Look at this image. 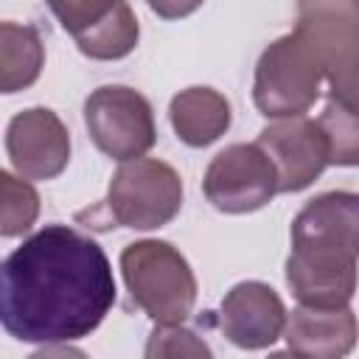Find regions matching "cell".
<instances>
[{"label":"cell","instance_id":"obj_5","mask_svg":"<svg viewBox=\"0 0 359 359\" xmlns=\"http://www.w3.org/2000/svg\"><path fill=\"white\" fill-rule=\"evenodd\" d=\"M182 177L157 157L123 160L109 180L104 210L115 224L129 230L165 227L182 208Z\"/></svg>","mask_w":359,"mask_h":359},{"label":"cell","instance_id":"obj_14","mask_svg":"<svg viewBox=\"0 0 359 359\" xmlns=\"http://www.w3.org/2000/svg\"><path fill=\"white\" fill-rule=\"evenodd\" d=\"M45 67V42L34 25L0 20V95L36 84Z\"/></svg>","mask_w":359,"mask_h":359},{"label":"cell","instance_id":"obj_8","mask_svg":"<svg viewBox=\"0 0 359 359\" xmlns=\"http://www.w3.org/2000/svg\"><path fill=\"white\" fill-rule=\"evenodd\" d=\"M356 0H297V28H303L325 56L331 95L356 104Z\"/></svg>","mask_w":359,"mask_h":359},{"label":"cell","instance_id":"obj_19","mask_svg":"<svg viewBox=\"0 0 359 359\" xmlns=\"http://www.w3.org/2000/svg\"><path fill=\"white\" fill-rule=\"evenodd\" d=\"M205 0H146V6L163 20H182L194 14Z\"/></svg>","mask_w":359,"mask_h":359},{"label":"cell","instance_id":"obj_12","mask_svg":"<svg viewBox=\"0 0 359 359\" xmlns=\"http://www.w3.org/2000/svg\"><path fill=\"white\" fill-rule=\"evenodd\" d=\"M286 348L297 356L339 359L356 345V314L351 306H306L297 303L286 311L283 331Z\"/></svg>","mask_w":359,"mask_h":359},{"label":"cell","instance_id":"obj_10","mask_svg":"<svg viewBox=\"0 0 359 359\" xmlns=\"http://www.w3.org/2000/svg\"><path fill=\"white\" fill-rule=\"evenodd\" d=\"M6 154L25 180H53L70 163V132L48 107H28L6 126Z\"/></svg>","mask_w":359,"mask_h":359},{"label":"cell","instance_id":"obj_9","mask_svg":"<svg viewBox=\"0 0 359 359\" xmlns=\"http://www.w3.org/2000/svg\"><path fill=\"white\" fill-rule=\"evenodd\" d=\"M261 151L269 157L278 180V194H297L309 188L328 165V146L317 121L306 115L278 118L258 132Z\"/></svg>","mask_w":359,"mask_h":359},{"label":"cell","instance_id":"obj_15","mask_svg":"<svg viewBox=\"0 0 359 359\" xmlns=\"http://www.w3.org/2000/svg\"><path fill=\"white\" fill-rule=\"evenodd\" d=\"M317 126L328 146V165H356L359 163V118L356 104L328 95Z\"/></svg>","mask_w":359,"mask_h":359},{"label":"cell","instance_id":"obj_18","mask_svg":"<svg viewBox=\"0 0 359 359\" xmlns=\"http://www.w3.org/2000/svg\"><path fill=\"white\" fill-rule=\"evenodd\" d=\"M146 356H210V348L182 323H154Z\"/></svg>","mask_w":359,"mask_h":359},{"label":"cell","instance_id":"obj_11","mask_svg":"<svg viewBox=\"0 0 359 359\" xmlns=\"http://www.w3.org/2000/svg\"><path fill=\"white\" fill-rule=\"evenodd\" d=\"M286 320V306L280 294L261 280H241L236 283L219 306V328L222 334L244 351L269 348L275 339H280Z\"/></svg>","mask_w":359,"mask_h":359},{"label":"cell","instance_id":"obj_13","mask_svg":"<svg viewBox=\"0 0 359 359\" xmlns=\"http://www.w3.org/2000/svg\"><path fill=\"white\" fill-rule=\"evenodd\" d=\"M168 121L177 137L191 149H205L216 143L233 121L230 101L213 87L180 90L168 104Z\"/></svg>","mask_w":359,"mask_h":359},{"label":"cell","instance_id":"obj_17","mask_svg":"<svg viewBox=\"0 0 359 359\" xmlns=\"http://www.w3.org/2000/svg\"><path fill=\"white\" fill-rule=\"evenodd\" d=\"M45 3L73 39L87 36L126 6V0H45Z\"/></svg>","mask_w":359,"mask_h":359},{"label":"cell","instance_id":"obj_16","mask_svg":"<svg viewBox=\"0 0 359 359\" xmlns=\"http://www.w3.org/2000/svg\"><path fill=\"white\" fill-rule=\"evenodd\" d=\"M39 219V194L31 180L0 168V236L17 238Z\"/></svg>","mask_w":359,"mask_h":359},{"label":"cell","instance_id":"obj_3","mask_svg":"<svg viewBox=\"0 0 359 359\" xmlns=\"http://www.w3.org/2000/svg\"><path fill=\"white\" fill-rule=\"evenodd\" d=\"M325 81V56L320 45L294 25V31L269 42L252 79V101L264 118H294L306 115L320 98Z\"/></svg>","mask_w":359,"mask_h":359},{"label":"cell","instance_id":"obj_7","mask_svg":"<svg viewBox=\"0 0 359 359\" xmlns=\"http://www.w3.org/2000/svg\"><path fill=\"white\" fill-rule=\"evenodd\" d=\"M205 199L222 213L261 210L278 194V180L269 157L258 143H230L205 168Z\"/></svg>","mask_w":359,"mask_h":359},{"label":"cell","instance_id":"obj_6","mask_svg":"<svg viewBox=\"0 0 359 359\" xmlns=\"http://www.w3.org/2000/svg\"><path fill=\"white\" fill-rule=\"evenodd\" d=\"M84 126L107 157L123 163L143 157L157 143L149 98L123 84H104L84 101Z\"/></svg>","mask_w":359,"mask_h":359},{"label":"cell","instance_id":"obj_1","mask_svg":"<svg viewBox=\"0 0 359 359\" xmlns=\"http://www.w3.org/2000/svg\"><path fill=\"white\" fill-rule=\"evenodd\" d=\"M115 306L104 247L67 224H45L0 261V325L17 342L90 337Z\"/></svg>","mask_w":359,"mask_h":359},{"label":"cell","instance_id":"obj_2","mask_svg":"<svg viewBox=\"0 0 359 359\" xmlns=\"http://www.w3.org/2000/svg\"><path fill=\"white\" fill-rule=\"evenodd\" d=\"M286 283L297 303L351 306L359 255V196L328 191L309 199L292 222Z\"/></svg>","mask_w":359,"mask_h":359},{"label":"cell","instance_id":"obj_4","mask_svg":"<svg viewBox=\"0 0 359 359\" xmlns=\"http://www.w3.org/2000/svg\"><path fill=\"white\" fill-rule=\"evenodd\" d=\"M121 275L132 300L151 323H185L196 303V275L188 258L163 238L123 247Z\"/></svg>","mask_w":359,"mask_h":359}]
</instances>
